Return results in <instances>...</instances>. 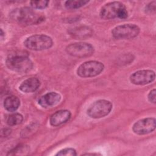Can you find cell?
Masks as SVG:
<instances>
[{"label": "cell", "instance_id": "6da1fadb", "mask_svg": "<svg viewBox=\"0 0 156 156\" xmlns=\"http://www.w3.org/2000/svg\"><path fill=\"white\" fill-rule=\"evenodd\" d=\"M7 68L18 73H26L30 71L33 63L25 52L17 51L10 54L6 59Z\"/></svg>", "mask_w": 156, "mask_h": 156}, {"label": "cell", "instance_id": "7a4b0ae2", "mask_svg": "<svg viewBox=\"0 0 156 156\" xmlns=\"http://www.w3.org/2000/svg\"><path fill=\"white\" fill-rule=\"evenodd\" d=\"M10 15L12 19L23 26L38 24L44 20L42 15L27 7L14 10Z\"/></svg>", "mask_w": 156, "mask_h": 156}, {"label": "cell", "instance_id": "3957f363", "mask_svg": "<svg viewBox=\"0 0 156 156\" xmlns=\"http://www.w3.org/2000/svg\"><path fill=\"white\" fill-rule=\"evenodd\" d=\"M99 15L104 20L126 19L128 16V12L124 4L118 1H114L105 4L101 8Z\"/></svg>", "mask_w": 156, "mask_h": 156}, {"label": "cell", "instance_id": "277c9868", "mask_svg": "<svg viewBox=\"0 0 156 156\" xmlns=\"http://www.w3.org/2000/svg\"><path fill=\"white\" fill-rule=\"evenodd\" d=\"M26 48L33 51L48 49L53 44L52 39L46 35L36 34L27 38L24 41Z\"/></svg>", "mask_w": 156, "mask_h": 156}, {"label": "cell", "instance_id": "5b68a950", "mask_svg": "<svg viewBox=\"0 0 156 156\" xmlns=\"http://www.w3.org/2000/svg\"><path fill=\"white\" fill-rule=\"evenodd\" d=\"M113 107L112 103L105 99H100L93 102L87 109V113L91 118L98 119L108 115Z\"/></svg>", "mask_w": 156, "mask_h": 156}, {"label": "cell", "instance_id": "8992f818", "mask_svg": "<svg viewBox=\"0 0 156 156\" xmlns=\"http://www.w3.org/2000/svg\"><path fill=\"white\" fill-rule=\"evenodd\" d=\"M140 32V27L135 24H124L117 26L112 30L113 38L117 40L132 39L137 37Z\"/></svg>", "mask_w": 156, "mask_h": 156}, {"label": "cell", "instance_id": "52a82bcc", "mask_svg": "<svg viewBox=\"0 0 156 156\" xmlns=\"http://www.w3.org/2000/svg\"><path fill=\"white\" fill-rule=\"evenodd\" d=\"M104 69V65L98 61L91 60L82 63L77 69V74L81 77H91L100 74Z\"/></svg>", "mask_w": 156, "mask_h": 156}, {"label": "cell", "instance_id": "ba28073f", "mask_svg": "<svg viewBox=\"0 0 156 156\" xmlns=\"http://www.w3.org/2000/svg\"><path fill=\"white\" fill-rule=\"evenodd\" d=\"M66 52L70 55L82 58L89 57L94 52V47L90 43L79 42L71 43L66 46Z\"/></svg>", "mask_w": 156, "mask_h": 156}, {"label": "cell", "instance_id": "9c48e42d", "mask_svg": "<svg viewBox=\"0 0 156 156\" xmlns=\"http://www.w3.org/2000/svg\"><path fill=\"white\" fill-rule=\"evenodd\" d=\"M155 72L151 69H143L137 71L130 76V81L136 85H144L151 83L155 80Z\"/></svg>", "mask_w": 156, "mask_h": 156}, {"label": "cell", "instance_id": "30bf717a", "mask_svg": "<svg viewBox=\"0 0 156 156\" xmlns=\"http://www.w3.org/2000/svg\"><path fill=\"white\" fill-rule=\"evenodd\" d=\"M156 120L154 118H146L136 121L132 127L133 132L137 135H145L155 129Z\"/></svg>", "mask_w": 156, "mask_h": 156}, {"label": "cell", "instance_id": "8fae6325", "mask_svg": "<svg viewBox=\"0 0 156 156\" xmlns=\"http://www.w3.org/2000/svg\"><path fill=\"white\" fill-rule=\"evenodd\" d=\"M61 99V96L57 92L51 91L46 93L38 99V104L43 108H49L57 104Z\"/></svg>", "mask_w": 156, "mask_h": 156}, {"label": "cell", "instance_id": "7c38bea8", "mask_svg": "<svg viewBox=\"0 0 156 156\" xmlns=\"http://www.w3.org/2000/svg\"><path fill=\"white\" fill-rule=\"evenodd\" d=\"M71 113L68 110H60L54 113L50 117L49 122L52 126H58L67 122L71 118Z\"/></svg>", "mask_w": 156, "mask_h": 156}, {"label": "cell", "instance_id": "4fadbf2b", "mask_svg": "<svg viewBox=\"0 0 156 156\" xmlns=\"http://www.w3.org/2000/svg\"><path fill=\"white\" fill-rule=\"evenodd\" d=\"M68 32L70 35L76 40H83L90 37L93 34V30L88 26H80L69 29Z\"/></svg>", "mask_w": 156, "mask_h": 156}, {"label": "cell", "instance_id": "5bb4252c", "mask_svg": "<svg viewBox=\"0 0 156 156\" xmlns=\"http://www.w3.org/2000/svg\"><path fill=\"white\" fill-rule=\"evenodd\" d=\"M40 86V80L36 77H30L24 80L19 87V89L24 93H32L38 90Z\"/></svg>", "mask_w": 156, "mask_h": 156}, {"label": "cell", "instance_id": "9a60e30c", "mask_svg": "<svg viewBox=\"0 0 156 156\" xmlns=\"http://www.w3.org/2000/svg\"><path fill=\"white\" fill-rule=\"evenodd\" d=\"M20 105V101L17 96H7L4 101V107L6 110L10 112L16 111Z\"/></svg>", "mask_w": 156, "mask_h": 156}, {"label": "cell", "instance_id": "2e32d148", "mask_svg": "<svg viewBox=\"0 0 156 156\" xmlns=\"http://www.w3.org/2000/svg\"><path fill=\"white\" fill-rule=\"evenodd\" d=\"M23 116L18 113H15L10 115L7 119V124L10 126L18 125L22 122Z\"/></svg>", "mask_w": 156, "mask_h": 156}, {"label": "cell", "instance_id": "e0dca14e", "mask_svg": "<svg viewBox=\"0 0 156 156\" xmlns=\"http://www.w3.org/2000/svg\"><path fill=\"white\" fill-rule=\"evenodd\" d=\"M89 1H85V0L66 1L65 3V6L68 9H79L80 7H83Z\"/></svg>", "mask_w": 156, "mask_h": 156}, {"label": "cell", "instance_id": "ac0fdd59", "mask_svg": "<svg viewBox=\"0 0 156 156\" xmlns=\"http://www.w3.org/2000/svg\"><path fill=\"white\" fill-rule=\"evenodd\" d=\"M49 2V1H31L30 4L34 9H43L48 6Z\"/></svg>", "mask_w": 156, "mask_h": 156}, {"label": "cell", "instance_id": "d6986e66", "mask_svg": "<svg viewBox=\"0 0 156 156\" xmlns=\"http://www.w3.org/2000/svg\"><path fill=\"white\" fill-rule=\"evenodd\" d=\"M29 151V147L27 146H18L13 150H12L10 152L7 154V155H21L25 154V152Z\"/></svg>", "mask_w": 156, "mask_h": 156}, {"label": "cell", "instance_id": "ffe728a7", "mask_svg": "<svg viewBox=\"0 0 156 156\" xmlns=\"http://www.w3.org/2000/svg\"><path fill=\"white\" fill-rule=\"evenodd\" d=\"M77 155L76 151L73 148L67 147L59 151L55 155H66V156H75Z\"/></svg>", "mask_w": 156, "mask_h": 156}, {"label": "cell", "instance_id": "44dd1931", "mask_svg": "<svg viewBox=\"0 0 156 156\" xmlns=\"http://www.w3.org/2000/svg\"><path fill=\"white\" fill-rule=\"evenodd\" d=\"M156 2L155 1H152L147 4L144 8V12L147 14H154L156 10Z\"/></svg>", "mask_w": 156, "mask_h": 156}, {"label": "cell", "instance_id": "7402d4cb", "mask_svg": "<svg viewBox=\"0 0 156 156\" xmlns=\"http://www.w3.org/2000/svg\"><path fill=\"white\" fill-rule=\"evenodd\" d=\"M155 93H156V91H155V89L154 88L152 89V90L150 91V92L148 94V96H147V99L149 100V101L150 102H152L153 104H155Z\"/></svg>", "mask_w": 156, "mask_h": 156}, {"label": "cell", "instance_id": "603a6c76", "mask_svg": "<svg viewBox=\"0 0 156 156\" xmlns=\"http://www.w3.org/2000/svg\"><path fill=\"white\" fill-rule=\"evenodd\" d=\"M2 130H4L5 132H4L3 131H1V133H4V134L2 135V136H7L9 135L11 133V132H12L11 129H7V128L4 129H2Z\"/></svg>", "mask_w": 156, "mask_h": 156}, {"label": "cell", "instance_id": "cb8c5ba5", "mask_svg": "<svg viewBox=\"0 0 156 156\" xmlns=\"http://www.w3.org/2000/svg\"><path fill=\"white\" fill-rule=\"evenodd\" d=\"M83 155H99V154H94V153H91V154H90V153H88V154H83Z\"/></svg>", "mask_w": 156, "mask_h": 156}, {"label": "cell", "instance_id": "d4e9b609", "mask_svg": "<svg viewBox=\"0 0 156 156\" xmlns=\"http://www.w3.org/2000/svg\"><path fill=\"white\" fill-rule=\"evenodd\" d=\"M3 36H4V32H3L2 30L1 29V38H2V39L3 38Z\"/></svg>", "mask_w": 156, "mask_h": 156}]
</instances>
